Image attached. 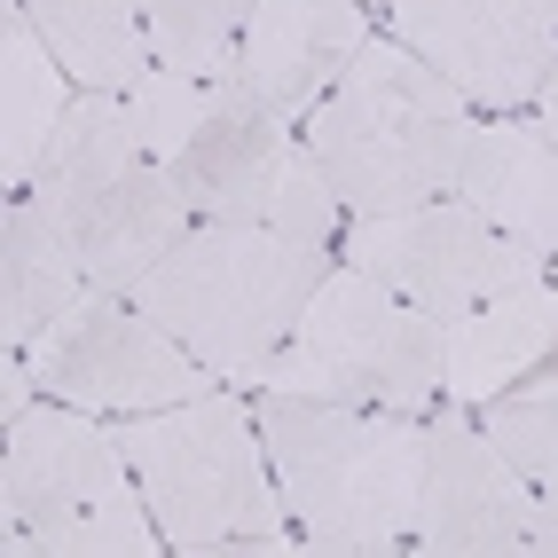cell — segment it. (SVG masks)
Masks as SVG:
<instances>
[{
  "mask_svg": "<svg viewBox=\"0 0 558 558\" xmlns=\"http://www.w3.org/2000/svg\"><path fill=\"white\" fill-rule=\"evenodd\" d=\"M550 268H558V259H550Z\"/></svg>",
  "mask_w": 558,
  "mask_h": 558,
  "instance_id": "obj_24",
  "label": "cell"
},
{
  "mask_svg": "<svg viewBox=\"0 0 558 558\" xmlns=\"http://www.w3.org/2000/svg\"><path fill=\"white\" fill-rule=\"evenodd\" d=\"M119 102H126V134H134V150H142V158H158V166H173L181 150H190V134L205 126V110H213V80H190V71L150 63Z\"/></svg>",
  "mask_w": 558,
  "mask_h": 558,
  "instance_id": "obj_21",
  "label": "cell"
},
{
  "mask_svg": "<svg viewBox=\"0 0 558 558\" xmlns=\"http://www.w3.org/2000/svg\"><path fill=\"white\" fill-rule=\"evenodd\" d=\"M362 48H369L362 0H252V24L236 40V63L220 71V87L268 110V119L307 126L315 102L347 80Z\"/></svg>",
  "mask_w": 558,
  "mask_h": 558,
  "instance_id": "obj_12",
  "label": "cell"
},
{
  "mask_svg": "<svg viewBox=\"0 0 558 558\" xmlns=\"http://www.w3.org/2000/svg\"><path fill=\"white\" fill-rule=\"evenodd\" d=\"M550 9H558V0H550Z\"/></svg>",
  "mask_w": 558,
  "mask_h": 558,
  "instance_id": "obj_23",
  "label": "cell"
},
{
  "mask_svg": "<svg viewBox=\"0 0 558 558\" xmlns=\"http://www.w3.org/2000/svg\"><path fill=\"white\" fill-rule=\"evenodd\" d=\"M0 511H9V558H150V550H166L119 433L95 425V409H71V401H32L9 417Z\"/></svg>",
  "mask_w": 558,
  "mask_h": 558,
  "instance_id": "obj_5",
  "label": "cell"
},
{
  "mask_svg": "<svg viewBox=\"0 0 558 558\" xmlns=\"http://www.w3.org/2000/svg\"><path fill=\"white\" fill-rule=\"evenodd\" d=\"M173 181L190 197L197 220H236V229H276L300 244H339L347 205L330 190V173L315 166L307 134L291 119H268L244 95L213 80V110L190 134V150L173 158Z\"/></svg>",
  "mask_w": 558,
  "mask_h": 558,
  "instance_id": "obj_7",
  "label": "cell"
},
{
  "mask_svg": "<svg viewBox=\"0 0 558 558\" xmlns=\"http://www.w3.org/2000/svg\"><path fill=\"white\" fill-rule=\"evenodd\" d=\"M323 276H330V244H300V236H276V229H236V220H197L134 283V300L213 378L259 386L268 354L291 339V323L307 315Z\"/></svg>",
  "mask_w": 558,
  "mask_h": 558,
  "instance_id": "obj_4",
  "label": "cell"
},
{
  "mask_svg": "<svg viewBox=\"0 0 558 558\" xmlns=\"http://www.w3.org/2000/svg\"><path fill=\"white\" fill-rule=\"evenodd\" d=\"M535 110H543L535 126H543V134L558 142V56H550V71H543V95H535Z\"/></svg>",
  "mask_w": 558,
  "mask_h": 558,
  "instance_id": "obj_22",
  "label": "cell"
},
{
  "mask_svg": "<svg viewBox=\"0 0 558 558\" xmlns=\"http://www.w3.org/2000/svg\"><path fill=\"white\" fill-rule=\"evenodd\" d=\"M80 291H95V276L71 213L48 190H16L0 213V339L9 354H24Z\"/></svg>",
  "mask_w": 558,
  "mask_h": 558,
  "instance_id": "obj_14",
  "label": "cell"
},
{
  "mask_svg": "<svg viewBox=\"0 0 558 558\" xmlns=\"http://www.w3.org/2000/svg\"><path fill=\"white\" fill-rule=\"evenodd\" d=\"M550 369H558V362H550Z\"/></svg>",
  "mask_w": 558,
  "mask_h": 558,
  "instance_id": "obj_26",
  "label": "cell"
},
{
  "mask_svg": "<svg viewBox=\"0 0 558 558\" xmlns=\"http://www.w3.org/2000/svg\"><path fill=\"white\" fill-rule=\"evenodd\" d=\"M386 16L409 56H425L472 110L496 119L543 95V71L558 56L550 0H386Z\"/></svg>",
  "mask_w": 558,
  "mask_h": 558,
  "instance_id": "obj_10",
  "label": "cell"
},
{
  "mask_svg": "<svg viewBox=\"0 0 558 558\" xmlns=\"http://www.w3.org/2000/svg\"><path fill=\"white\" fill-rule=\"evenodd\" d=\"M259 440H268L283 511L300 519V543L323 558H393L417 527L425 488V417L409 409H347L307 393L252 401Z\"/></svg>",
  "mask_w": 558,
  "mask_h": 558,
  "instance_id": "obj_1",
  "label": "cell"
},
{
  "mask_svg": "<svg viewBox=\"0 0 558 558\" xmlns=\"http://www.w3.org/2000/svg\"><path fill=\"white\" fill-rule=\"evenodd\" d=\"M307 150L330 173L347 213H401L457 197L472 150V102L401 40H378L347 63V80L315 102Z\"/></svg>",
  "mask_w": 558,
  "mask_h": 558,
  "instance_id": "obj_3",
  "label": "cell"
},
{
  "mask_svg": "<svg viewBox=\"0 0 558 558\" xmlns=\"http://www.w3.org/2000/svg\"><path fill=\"white\" fill-rule=\"evenodd\" d=\"M32 16V32L56 48V63L80 87L126 95L142 71H150V24H142V0H16Z\"/></svg>",
  "mask_w": 558,
  "mask_h": 558,
  "instance_id": "obj_18",
  "label": "cell"
},
{
  "mask_svg": "<svg viewBox=\"0 0 558 558\" xmlns=\"http://www.w3.org/2000/svg\"><path fill=\"white\" fill-rule=\"evenodd\" d=\"M362 9H369V0H362Z\"/></svg>",
  "mask_w": 558,
  "mask_h": 558,
  "instance_id": "obj_25",
  "label": "cell"
},
{
  "mask_svg": "<svg viewBox=\"0 0 558 558\" xmlns=\"http://www.w3.org/2000/svg\"><path fill=\"white\" fill-rule=\"evenodd\" d=\"M558 362V276L496 291L449 323V401L488 409L496 393L527 386L535 369Z\"/></svg>",
  "mask_w": 558,
  "mask_h": 558,
  "instance_id": "obj_15",
  "label": "cell"
},
{
  "mask_svg": "<svg viewBox=\"0 0 558 558\" xmlns=\"http://www.w3.org/2000/svg\"><path fill=\"white\" fill-rule=\"evenodd\" d=\"M457 197L472 213H488L504 236H519V244H535V252L558 259V142L543 126H519V119L472 126Z\"/></svg>",
  "mask_w": 558,
  "mask_h": 558,
  "instance_id": "obj_16",
  "label": "cell"
},
{
  "mask_svg": "<svg viewBox=\"0 0 558 558\" xmlns=\"http://www.w3.org/2000/svg\"><path fill=\"white\" fill-rule=\"evenodd\" d=\"M527 535H535V488L519 480V464L488 440V425L457 417V409H433L409 550H425V558H504V550H527Z\"/></svg>",
  "mask_w": 558,
  "mask_h": 558,
  "instance_id": "obj_11",
  "label": "cell"
},
{
  "mask_svg": "<svg viewBox=\"0 0 558 558\" xmlns=\"http://www.w3.org/2000/svg\"><path fill=\"white\" fill-rule=\"evenodd\" d=\"M480 425H488V440L519 464V480L535 488V535H527V550L558 558V369H535L527 386L496 393L488 409H480Z\"/></svg>",
  "mask_w": 558,
  "mask_h": 558,
  "instance_id": "obj_19",
  "label": "cell"
},
{
  "mask_svg": "<svg viewBox=\"0 0 558 558\" xmlns=\"http://www.w3.org/2000/svg\"><path fill=\"white\" fill-rule=\"evenodd\" d=\"M339 252H347V268L378 276L386 291H401L409 307H425L440 323H457L464 307L496 300V291L550 276V252L504 236L464 197H433V205H401V213H347Z\"/></svg>",
  "mask_w": 558,
  "mask_h": 558,
  "instance_id": "obj_9",
  "label": "cell"
},
{
  "mask_svg": "<svg viewBox=\"0 0 558 558\" xmlns=\"http://www.w3.org/2000/svg\"><path fill=\"white\" fill-rule=\"evenodd\" d=\"M56 205L71 213L80 252H87V276L102 291H134L181 236L197 229V213H190V197H181L173 166H158V158H126V166L80 181V190H63Z\"/></svg>",
  "mask_w": 558,
  "mask_h": 558,
  "instance_id": "obj_13",
  "label": "cell"
},
{
  "mask_svg": "<svg viewBox=\"0 0 558 558\" xmlns=\"http://www.w3.org/2000/svg\"><path fill=\"white\" fill-rule=\"evenodd\" d=\"M71 102H80V80L56 63V48L9 0V24H0V181H9V190L40 181V158H48V142H56Z\"/></svg>",
  "mask_w": 558,
  "mask_h": 558,
  "instance_id": "obj_17",
  "label": "cell"
},
{
  "mask_svg": "<svg viewBox=\"0 0 558 558\" xmlns=\"http://www.w3.org/2000/svg\"><path fill=\"white\" fill-rule=\"evenodd\" d=\"M119 449L142 480L158 535L173 558H283L307 550L300 527H283V488L268 464L259 417L236 393H190L173 409L119 417Z\"/></svg>",
  "mask_w": 558,
  "mask_h": 558,
  "instance_id": "obj_2",
  "label": "cell"
},
{
  "mask_svg": "<svg viewBox=\"0 0 558 558\" xmlns=\"http://www.w3.org/2000/svg\"><path fill=\"white\" fill-rule=\"evenodd\" d=\"M268 393H307V401H347V409H409L425 417L449 401V323L409 307L362 268H330L291 339L259 369Z\"/></svg>",
  "mask_w": 558,
  "mask_h": 558,
  "instance_id": "obj_6",
  "label": "cell"
},
{
  "mask_svg": "<svg viewBox=\"0 0 558 558\" xmlns=\"http://www.w3.org/2000/svg\"><path fill=\"white\" fill-rule=\"evenodd\" d=\"M24 362H32V378H40L48 401L95 409V417H142V409H173V401L220 386L134 291H102V283L80 291L24 347Z\"/></svg>",
  "mask_w": 558,
  "mask_h": 558,
  "instance_id": "obj_8",
  "label": "cell"
},
{
  "mask_svg": "<svg viewBox=\"0 0 558 558\" xmlns=\"http://www.w3.org/2000/svg\"><path fill=\"white\" fill-rule=\"evenodd\" d=\"M150 24V56L190 80H220L236 63V40L252 24V0H142Z\"/></svg>",
  "mask_w": 558,
  "mask_h": 558,
  "instance_id": "obj_20",
  "label": "cell"
}]
</instances>
